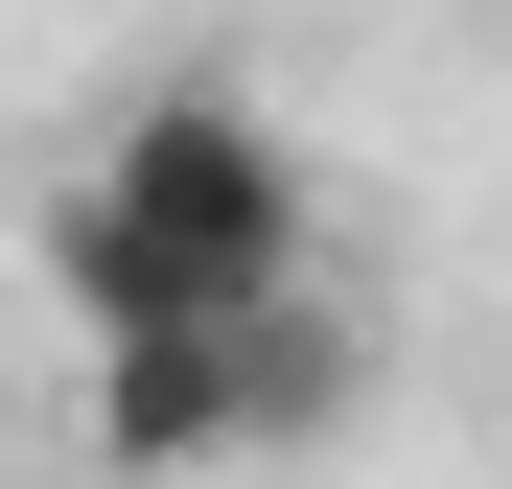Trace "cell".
I'll return each mask as SVG.
<instances>
[{
	"instance_id": "2",
	"label": "cell",
	"mask_w": 512,
	"mask_h": 489,
	"mask_svg": "<svg viewBox=\"0 0 512 489\" xmlns=\"http://www.w3.org/2000/svg\"><path fill=\"white\" fill-rule=\"evenodd\" d=\"M326 396H350V326H326V303L140 326V350H94V466H117V489H187V466H256V443H303Z\"/></svg>"
},
{
	"instance_id": "1",
	"label": "cell",
	"mask_w": 512,
	"mask_h": 489,
	"mask_svg": "<svg viewBox=\"0 0 512 489\" xmlns=\"http://www.w3.org/2000/svg\"><path fill=\"white\" fill-rule=\"evenodd\" d=\"M47 303L70 350H140V326H233V303H303V140L256 94H117V140L47 187Z\"/></svg>"
}]
</instances>
